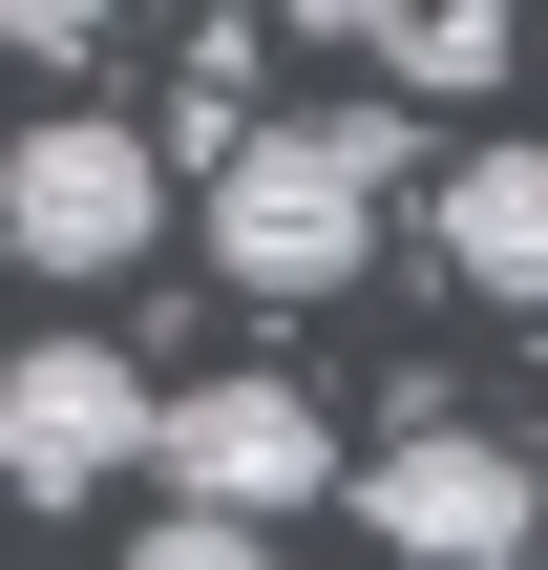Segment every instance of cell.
<instances>
[{"instance_id": "cell-4", "label": "cell", "mask_w": 548, "mask_h": 570, "mask_svg": "<svg viewBox=\"0 0 548 570\" xmlns=\"http://www.w3.org/2000/svg\"><path fill=\"white\" fill-rule=\"evenodd\" d=\"M190 529H275V508H317V487H359L338 465V423H317V381H275V360H232V381H169V465H148Z\"/></svg>"}, {"instance_id": "cell-8", "label": "cell", "mask_w": 548, "mask_h": 570, "mask_svg": "<svg viewBox=\"0 0 548 570\" xmlns=\"http://www.w3.org/2000/svg\"><path fill=\"white\" fill-rule=\"evenodd\" d=\"M127 570H275V529H190V508H169V529H148Z\"/></svg>"}, {"instance_id": "cell-5", "label": "cell", "mask_w": 548, "mask_h": 570, "mask_svg": "<svg viewBox=\"0 0 548 570\" xmlns=\"http://www.w3.org/2000/svg\"><path fill=\"white\" fill-rule=\"evenodd\" d=\"M359 508H380L401 570H528V550H548V487L486 444V423H401V444L359 465Z\"/></svg>"}, {"instance_id": "cell-7", "label": "cell", "mask_w": 548, "mask_h": 570, "mask_svg": "<svg viewBox=\"0 0 548 570\" xmlns=\"http://www.w3.org/2000/svg\"><path fill=\"white\" fill-rule=\"evenodd\" d=\"M359 42H380L401 85H444V106H465V85H507V21H486V0H422V21H359Z\"/></svg>"}, {"instance_id": "cell-6", "label": "cell", "mask_w": 548, "mask_h": 570, "mask_svg": "<svg viewBox=\"0 0 548 570\" xmlns=\"http://www.w3.org/2000/svg\"><path fill=\"white\" fill-rule=\"evenodd\" d=\"M444 275L507 296V317H548V148H465L444 169Z\"/></svg>"}, {"instance_id": "cell-2", "label": "cell", "mask_w": 548, "mask_h": 570, "mask_svg": "<svg viewBox=\"0 0 548 570\" xmlns=\"http://www.w3.org/2000/svg\"><path fill=\"white\" fill-rule=\"evenodd\" d=\"M148 233H169V127L63 106V127H21V148H0V254H21L42 296H106Z\"/></svg>"}, {"instance_id": "cell-1", "label": "cell", "mask_w": 548, "mask_h": 570, "mask_svg": "<svg viewBox=\"0 0 548 570\" xmlns=\"http://www.w3.org/2000/svg\"><path fill=\"white\" fill-rule=\"evenodd\" d=\"M380 169H401V106H317V127H253L232 169H211V275L232 296H359V254H380Z\"/></svg>"}, {"instance_id": "cell-3", "label": "cell", "mask_w": 548, "mask_h": 570, "mask_svg": "<svg viewBox=\"0 0 548 570\" xmlns=\"http://www.w3.org/2000/svg\"><path fill=\"white\" fill-rule=\"evenodd\" d=\"M148 465H169V381H148L127 338L63 317V338L0 360V487H21V508H106V487H148Z\"/></svg>"}]
</instances>
